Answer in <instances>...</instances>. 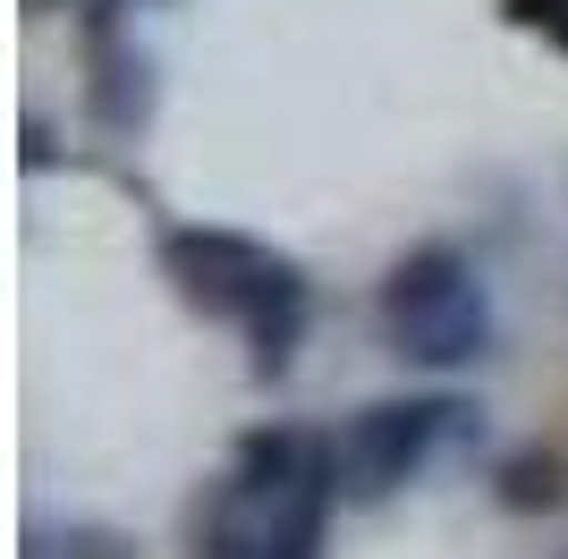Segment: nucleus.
<instances>
[{
  "label": "nucleus",
  "mask_w": 568,
  "mask_h": 559,
  "mask_svg": "<svg viewBox=\"0 0 568 559\" xmlns=\"http://www.w3.org/2000/svg\"><path fill=\"white\" fill-rule=\"evenodd\" d=\"M162 272L170 288L195 305V314H221V323H246L255 339V373L281 382L297 365V339H306V272L263 246V237L237 230H162Z\"/></svg>",
  "instance_id": "obj_1"
},
{
  "label": "nucleus",
  "mask_w": 568,
  "mask_h": 559,
  "mask_svg": "<svg viewBox=\"0 0 568 559\" xmlns=\"http://www.w3.org/2000/svg\"><path fill=\"white\" fill-rule=\"evenodd\" d=\"M475 416H484V407H467V398H450V390H416V398H374V407H356V416L332 433L339 500H356V509L390 500L399 484H416V475L433 466L442 441L475 433Z\"/></svg>",
  "instance_id": "obj_2"
},
{
  "label": "nucleus",
  "mask_w": 568,
  "mask_h": 559,
  "mask_svg": "<svg viewBox=\"0 0 568 559\" xmlns=\"http://www.w3.org/2000/svg\"><path fill=\"white\" fill-rule=\"evenodd\" d=\"M323 458H332V441H314L306 424H255V433H237V449H230V491L255 500V509H281L288 491H306V475Z\"/></svg>",
  "instance_id": "obj_3"
},
{
  "label": "nucleus",
  "mask_w": 568,
  "mask_h": 559,
  "mask_svg": "<svg viewBox=\"0 0 568 559\" xmlns=\"http://www.w3.org/2000/svg\"><path fill=\"white\" fill-rule=\"evenodd\" d=\"M390 356L416 373H467L493 356V297L484 288H467L458 305H442V314H425V323H399L390 331Z\"/></svg>",
  "instance_id": "obj_4"
},
{
  "label": "nucleus",
  "mask_w": 568,
  "mask_h": 559,
  "mask_svg": "<svg viewBox=\"0 0 568 559\" xmlns=\"http://www.w3.org/2000/svg\"><path fill=\"white\" fill-rule=\"evenodd\" d=\"M467 288H484L467 263V246H450V237H425V246H407L399 263H390V280H382V323H425V314H442V305H458Z\"/></svg>",
  "instance_id": "obj_5"
},
{
  "label": "nucleus",
  "mask_w": 568,
  "mask_h": 559,
  "mask_svg": "<svg viewBox=\"0 0 568 559\" xmlns=\"http://www.w3.org/2000/svg\"><path fill=\"white\" fill-rule=\"evenodd\" d=\"M94 119L102 136H144V119H153V51L136 43H94Z\"/></svg>",
  "instance_id": "obj_6"
},
{
  "label": "nucleus",
  "mask_w": 568,
  "mask_h": 559,
  "mask_svg": "<svg viewBox=\"0 0 568 559\" xmlns=\"http://www.w3.org/2000/svg\"><path fill=\"white\" fill-rule=\"evenodd\" d=\"M332 500H339V475H332V458H323V466L306 475V491H288L281 509L263 517V551H255V559H323Z\"/></svg>",
  "instance_id": "obj_7"
},
{
  "label": "nucleus",
  "mask_w": 568,
  "mask_h": 559,
  "mask_svg": "<svg viewBox=\"0 0 568 559\" xmlns=\"http://www.w3.org/2000/svg\"><path fill=\"white\" fill-rule=\"evenodd\" d=\"M500 509H560L568 500V466L551 449H518V458H500Z\"/></svg>",
  "instance_id": "obj_8"
},
{
  "label": "nucleus",
  "mask_w": 568,
  "mask_h": 559,
  "mask_svg": "<svg viewBox=\"0 0 568 559\" xmlns=\"http://www.w3.org/2000/svg\"><path fill=\"white\" fill-rule=\"evenodd\" d=\"M246 509H255V500H237V491L221 484V500L195 517V559H255L263 526H246Z\"/></svg>",
  "instance_id": "obj_9"
},
{
  "label": "nucleus",
  "mask_w": 568,
  "mask_h": 559,
  "mask_svg": "<svg viewBox=\"0 0 568 559\" xmlns=\"http://www.w3.org/2000/svg\"><path fill=\"white\" fill-rule=\"evenodd\" d=\"M34 559H136V542L102 517H69L60 535H34Z\"/></svg>",
  "instance_id": "obj_10"
},
{
  "label": "nucleus",
  "mask_w": 568,
  "mask_h": 559,
  "mask_svg": "<svg viewBox=\"0 0 568 559\" xmlns=\"http://www.w3.org/2000/svg\"><path fill=\"white\" fill-rule=\"evenodd\" d=\"M500 9H509V26L544 34L551 51H568V0H500Z\"/></svg>",
  "instance_id": "obj_11"
},
{
  "label": "nucleus",
  "mask_w": 568,
  "mask_h": 559,
  "mask_svg": "<svg viewBox=\"0 0 568 559\" xmlns=\"http://www.w3.org/2000/svg\"><path fill=\"white\" fill-rule=\"evenodd\" d=\"M60 162V153H51V128L43 119H26V170H51Z\"/></svg>",
  "instance_id": "obj_12"
}]
</instances>
